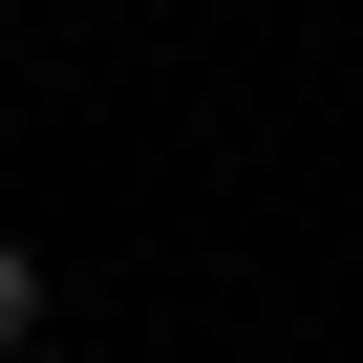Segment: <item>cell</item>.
I'll list each match as a JSON object with an SVG mask.
<instances>
[{"instance_id": "6da1fadb", "label": "cell", "mask_w": 363, "mask_h": 363, "mask_svg": "<svg viewBox=\"0 0 363 363\" xmlns=\"http://www.w3.org/2000/svg\"><path fill=\"white\" fill-rule=\"evenodd\" d=\"M22 342H43V257L0 235V363H22Z\"/></svg>"}]
</instances>
